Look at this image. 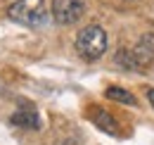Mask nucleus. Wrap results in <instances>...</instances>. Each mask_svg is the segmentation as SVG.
<instances>
[{"label": "nucleus", "mask_w": 154, "mask_h": 145, "mask_svg": "<svg viewBox=\"0 0 154 145\" xmlns=\"http://www.w3.org/2000/svg\"><path fill=\"white\" fill-rule=\"evenodd\" d=\"M74 45H76V53L81 55L83 60L95 62V60H100L102 55L107 53V45H109L107 31H104L102 26H97V24H88V26H83V29L78 31Z\"/></svg>", "instance_id": "nucleus-1"}, {"label": "nucleus", "mask_w": 154, "mask_h": 145, "mask_svg": "<svg viewBox=\"0 0 154 145\" xmlns=\"http://www.w3.org/2000/svg\"><path fill=\"white\" fill-rule=\"evenodd\" d=\"M10 19L29 24V26H38L48 19V7L45 0H14L10 5Z\"/></svg>", "instance_id": "nucleus-2"}, {"label": "nucleus", "mask_w": 154, "mask_h": 145, "mask_svg": "<svg viewBox=\"0 0 154 145\" xmlns=\"http://www.w3.org/2000/svg\"><path fill=\"white\" fill-rule=\"evenodd\" d=\"M83 14H85L83 0H52V19L62 26L76 24Z\"/></svg>", "instance_id": "nucleus-3"}, {"label": "nucleus", "mask_w": 154, "mask_h": 145, "mask_svg": "<svg viewBox=\"0 0 154 145\" xmlns=\"http://www.w3.org/2000/svg\"><path fill=\"white\" fill-rule=\"evenodd\" d=\"M135 62V69H145L154 62V34H142L137 38L135 48L131 50Z\"/></svg>", "instance_id": "nucleus-4"}, {"label": "nucleus", "mask_w": 154, "mask_h": 145, "mask_svg": "<svg viewBox=\"0 0 154 145\" xmlns=\"http://www.w3.org/2000/svg\"><path fill=\"white\" fill-rule=\"evenodd\" d=\"M90 119H93V124L97 128H102L104 133H109V136H119L121 131H119V124L114 121V117L109 114V112H104V109L100 107H93L90 109Z\"/></svg>", "instance_id": "nucleus-5"}, {"label": "nucleus", "mask_w": 154, "mask_h": 145, "mask_svg": "<svg viewBox=\"0 0 154 145\" xmlns=\"http://www.w3.org/2000/svg\"><path fill=\"white\" fill-rule=\"evenodd\" d=\"M107 98L114 100V102H121V105H137V100L133 95L128 91H123V88H119V86H109L107 88Z\"/></svg>", "instance_id": "nucleus-6"}, {"label": "nucleus", "mask_w": 154, "mask_h": 145, "mask_svg": "<svg viewBox=\"0 0 154 145\" xmlns=\"http://www.w3.org/2000/svg\"><path fill=\"white\" fill-rule=\"evenodd\" d=\"M12 124L26 126V128H38V114L36 112H17L12 117Z\"/></svg>", "instance_id": "nucleus-7"}, {"label": "nucleus", "mask_w": 154, "mask_h": 145, "mask_svg": "<svg viewBox=\"0 0 154 145\" xmlns=\"http://www.w3.org/2000/svg\"><path fill=\"white\" fill-rule=\"evenodd\" d=\"M116 64H119V67H123V69H135V62H133V55H131V50L121 48V50L116 53Z\"/></svg>", "instance_id": "nucleus-8"}, {"label": "nucleus", "mask_w": 154, "mask_h": 145, "mask_svg": "<svg viewBox=\"0 0 154 145\" xmlns=\"http://www.w3.org/2000/svg\"><path fill=\"white\" fill-rule=\"evenodd\" d=\"M57 145H81V143H78L76 138H64V140H59Z\"/></svg>", "instance_id": "nucleus-9"}, {"label": "nucleus", "mask_w": 154, "mask_h": 145, "mask_svg": "<svg viewBox=\"0 0 154 145\" xmlns=\"http://www.w3.org/2000/svg\"><path fill=\"white\" fill-rule=\"evenodd\" d=\"M147 98H149V102H152V107H154V88H149V93H147Z\"/></svg>", "instance_id": "nucleus-10"}]
</instances>
